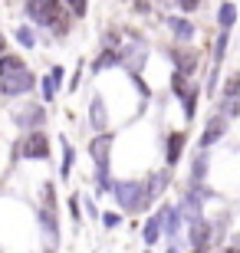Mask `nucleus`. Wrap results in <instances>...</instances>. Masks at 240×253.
<instances>
[{
	"instance_id": "obj_7",
	"label": "nucleus",
	"mask_w": 240,
	"mask_h": 253,
	"mask_svg": "<svg viewBox=\"0 0 240 253\" xmlns=\"http://www.w3.org/2000/svg\"><path fill=\"white\" fill-rule=\"evenodd\" d=\"M13 122L20 128H40V125L47 122V112H43V105H23L17 115H13Z\"/></svg>"
},
{
	"instance_id": "obj_18",
	"label": "nucleus",
	"mask_w": 240,
	"mask_h": 253,
	"mask_svg": "<svg viewBox=\"0 0 240 253\" xmlns=\"http://www.w3.org/2000/svg\"><path fill=\"white\" fill-rule=\"evenodd\" d=\"M217 23H221V30H231L234 23H237V7H234V3H221V10H217Z\"/></svg>"
},
{
	"instance_id": "obj_9",
	"label": "nucleus",
	"mask_w": 240,
	"mask_h": 253,
	"mask_svg": "<svg viewBox=\"0 0 240 253\" xmlns=\"http://www.w3.org/2000/svg\"><path fill=\"white\" fill-rule=\"evenodd\" d=\"M158 230H161V234H168V237H175L178 234V220H181V211H178V207H161V211H158Z\"/></svg>"
},
{
	"instance_id": "obj_26",
	"label": "nucleus",
	"mask_w": 240,
	"mask_h": 253,
	"mask_svg": "<svg viewBox=\"0 0 240 253\" xmlns=\"http://www.w3.org/2000/svg\"><path fill=\"white\" fill-rule=\"evenodd\" d=\"M224 95H240V76L227 79V85H224ZM224 95H221V99H224Z\"/></svg>"
},
{
	"instance_id": "obj_33",
	"label": "nucleus",
	"mask_w": 240,
	"mask_h": 253,
	"mask_svg": "<svg viewBox=\"0 0 240 253\" xmlns=\"http://www.w3.org/2000/svg\"><path fill=\"white\" fill-rule=\"evenodd\" d=\"M194 253H207V247H194Z\"/></svg>"
},
{
	"instance_id": "obj_29",
	"label": "nucleus",
	"mask_w": 240,
	"mask_h": 253,
	"mask_svg": "<svg viewBox=\"0 0 240 253\" xmlns=\"http://www.w3.org/2000/svg\"><path fill=\"white\" fill-rule=\"evenodd\" d=\"M102 224H105V227H119V224H122V217L115 214V211H105V214H102Z\"/></svg>"
},
{
	"instance_id": "obj_2",
	"label": "nucleus",
	"mask_w": 240,
	"mask_h": 253,
	"mask_svg": "<svg viewBox=\"0 0 240 253\" xmlns=\"http://www.w3.org/2000/svg\"><path fill=\"white\" fill-rule=\"evenodd\" d=\"M109 191L115 194L122 211H129V214H135V211H142V207L148 204V194H145V184H142V181H119V184H112Z\"/></svg>"
},
{
	"instance_id": "obj_35",
	"label": "nucleus",
	"mask_w": 240,
	"mask_h": 253,
	"mask_svg": "<svg viewBox=\"0 0 240 253\" xmlns=\"http://www.w3.org/2000/svg\"><path fill=\"white\" fill-rule=\"evenodd\" d=\"M227 253H240V250H227Z\"/></svg>"
},
{
	"instance_id": "obj_25",
	"label": "nucleus",
	"mask_w": 240,
	"mask_h": 253,
	"mask_svg": "<svg viewBox=\"0 0 240 253\" xmlns=\"http://www.w3.org/2000/svg\"><path fill=\"white\" fill-rule=\"evenodd\" d=\"M158 237H161V230H158V220L151 217V220L145 224V244H155Z\"/></svg>"
},
{
	"instance_id": "obj_31",
	"label": "nucleus",
	"mask_w": 240,
	"mask_h": 253,
	"mask_svg": "<svg viewBox=\"0 0 240 253\" xmlns=\"http://www.w3.org/2000/svg\"><path fill=\"white\" fill-rule=\"evenodd\" d=\"M197 3H201V0H178V7L185 10V13H194V10H197Z\"/></svg>"
},
{
	"instance_id": "obj_10",
	"label": "nucleus",
	"mask_w": 240,
	"mask_h": 253,
	"mask_svg": "<svg viewBox=\"0 0 240 253\" xmlns=\"http://www.w3.org/2000/svg\"><path fill=\"white\" fill-rule=\"evenodd\" d=\"M89 125H93L96 131H105V125H109V115H105V102H102L99 95H96L93 102H89Z\"/></svg>"
},
{
	"instance_id": "obj_16",
	"label": "nucleus",
	"mask_w": 240,
	"mask_h": 253,
	"mask_svg": "<svg viewBox=\"0 0 240 253\" xmlns=\"http://www.w3.org/2000/svg\"><path fill=\"white\" fill-rule=\"evenodd\" d=\"M165 184H168V171H158L155 178L148 181L145 184V194H148V204H151V201H155L158 194H161V191H165Z\"/></svg>"
},
{
	"instance_id": "obj_17",
	"label": "nucleus",
	"mask_w": 240,
	"mask_h": 253,
	"mask_svg": "<svg viewBox=\"0 0 240 253\" xmlns=\"http://www.w3.org/2000/svg\"><path fill=\"white\" fill-rule=\"evenodd\" d=\"M40 224H43L47 240H49V244H56V217H53V207H43V211H40Z\"/></svg>"
},
{
	"instance_id": "obj_27",
	"label": "nucleus",
	"mask_w": 240,
	"mask_h": 253,
	"mask_svg": "<svg viewBox=\"0 0 240 253\" xmlns=\"http://www.w3.org/2000/svg\"><path fill=\"white\" fill-rule=\"evenodd\" d=\"M66 7L73 10V17H86V0H66Z\"/></svg>"
},
{
	"instance_id": "obj_28",
	"label": "nucleus",
	"mask_w": 240,
	"mask_h": 253,
	"mask_svg": "<svg viewBox=\"0 0 240 253\" xmlns=\"http://www.w3.org/2000/svg\"><path fill=\"white\" fill-rule=\"evenodd\" d=\"M102 46H105V49H119V33H112V30H109V33L102 37Z\"/></svg>"
},
{
	"instance_id": "obj_8",
	"label": "nucleus",
	"mask_w": 240,
	"mask_h": 253,
	"mask_svg": "<svg viewBox=\"0 0 240 253\" xmlns=\"http://www.w3.org/2000/svg\"><path fill=\"white\" fill-rule=\"evenodd\" d=\"M224 131H227V115H214L211 122H207V128H204V135H201V148L217 145L224 138Z\"/></svg>"
},
{
	"instance_id": "obj_34",
	"label": "nucleus",
	"mask_w": 240,
	"mask_h": 253,
	"mask_svg": "<svg viewBox=\"0 0 240 253\" xmlns=\"http://www.w3.org/2000/svg\"><path fill=\"white\" fill-rule=\"evenodd\" d=\"M3 46H7V43H3V37H0V56H3Z\"/></svg>"
},
{
	"instance_id": "obj_30",
	"label": "nucleus",
	"mask_w": 240,
	"mask_h": 253,
	"mask_svg": "<svg viewBox=\"0 0 240 253\" xmlns=\"http://www.w3.org/2000/svg\"><path fill=\"white\" fill-rule=\"evenodd\" d=\"M66 148V161H63V178L66 174H69V168H73V148H69V145H63Z\"/></svg>"
},
{
	"instance_id": "obj_21",
	"label": "nucleus",
	"mask_w": 240,
	"mask_h": 253,
	"mask_svg": "<svg viewBox=\"0 0 240 253\" xmlns=\"http://www.w3.org/2000/svg\"><path fill=\"white\" fill-rule=\"evenodd\" d=\"M221 115H240V95H224L221 99Z\"/></svg>"
},
{
	"instance_id": "obj_13",
	"label": "nucleus",
	"mask_w": 240,
	"mask_h": 253,
	"mask_svg": "<svg viewBox=\"0 0 240 253\" xmlns=\"http://www.w3.org/2000/svg\"><path fill=\"white\" fill-rule=\"evenodd\" d=\"M181 148H185V131H171V135H168V148H165L168 165H175V161L181 158Z\"/></svg>"
},
{
	"instance_id": "obj_15",
	"label": "nucleus",
	"mask_w": 240,
	"mask_h": 253,
	"mask_svg": "<svg viewBox=\"0 0 240 253\" xmlns=\"http://www.w3.org/2000/svg\"><path fill=\"white\" fill-rule=\"evenodd\" d=\"M59 83H63V66H53V73L43 79V99H47V102L56 95V85Z\"/></svg>"
},
{
	"instance_id": "obj_20",
	"label": "nucleus",
	"mask_w": 240,
	"mask_h": 253,
	"mask_svg": "<svg viewBox=\"0 0 240 253\" xmlns=\"http://www.w3.org/2000/svg\"><path fill=\"white\" fill-rule=\"evenodd\" d=\"M115 63H119V49H105L93 63V73H102V69H109V66H115Z\"/></svg>"
},
{
	"instance_id": "obj_1",
	"label": "nucleus",
	"mask_w": 240,
	"mask_h": 253,
	"mask_svg": "<svg viewBox=\"0 0 240 253\" xmlns=\"http://www.w3.org/2000/svg\"><path fill=\"white\" fill-rule=\"evenodd\" d=\"M37 85L33 73L20 56H0V92L3 95H23Z\"/></svg>"
},
{
	"instance_id": "obj_5",
	"label": "nucleus",
	"mask_w": 240,
	"mask_h": 253,
	"mask_svg": "<svg viewBox=\"0 0 240 253\" xmlns=\"http://www.w3.org/2000/svg\"><path fill=\"white\" fill-rule=\"evenodd\" d=\"M145 56H148L145 43H129V46H125V53H119V63L125 66L129 73H139L142 66H145Z\"/></svg>"
},
{
	"instance_id": "obj_6",
	"label": "nucleus",
	"mask_w": 240,
	"mask_h": 253,
	"mask_svg": "<svg viewBox=\"0 0 240 253\" xmlns=\"http://www.w3.org/2000/svg\"><path fill=\"white\" fill-rule=\"evenodd\" d=\"M109 148H112V135H105V131H99L89 141V155H93L96 168H109Z\"/></svg>"
},
{
	"instance_id": "obj_23",
	"label": "nucleus",
	"mask_w": 240,
	"mask_h": 253,
	"mask_svg": "<svg viewBox=\"0 0 240 253\" xmlns=\"http://www.w3.org/2000/svg\"><path fill=\"white\" fill-rule=\"evenodd\" d=\"M181 105H185L188 119H194V109H197V89H188V92L181 95Z\"/></svg>"
},
{
	"instance_id": "obj_22",
	"label": "nucleus",
	"mask_w": 240,
	"mask_h": 253,
	"mask_svg": "<svg viewBox=\"0 0 240 253\" xmlns=\"http://www.w3.org/2000/svg\"><path fill=\"white\" fill-rule=\"evenodd\" d=\"M227 43H231V40H227V30H221V37H217V43H214V63L221 66V59L227 56Z\"/></svg>"
},
{
	"instance_id": "obj_32",
	"label": "nucleus",
	"mask_w": 240,
	"mask_h": 253,
	"mask_svg": "<svg viewBox=\"0 0 240 253\" xmlns=\"http://www.w3.org/2000/svg\"><path fill=\"white\" fill-rule=\"evenodd\" d=\"M135 10H139V13H148V10H151V3H148V0H135Z\"/></svg>"
},
{
	"instance_id": "obj_11",
	"label": "nucleus",
	"mask_w": 240,
	"mask_h": 253,
	"mask_svg": "<svg viewBox=\"0 0 240 253\" xmlns=\"http://www.w3.org/2000/svg\"><path fill=\"white\" fill-rule=\"evenodd\" d=\"M171 59H175L181 76H194V69H197V59H194V53H188V49H171Z\"/></svg>"
},
{
	"instance_id": "obj_4",
	"label": "nucleus",
	"mask_w": 240,
	"mask_h": 253,
	"mask_svg": "<svg viewBox=\"0 0 240 253\" xmlns=\"http://www.w3.org/2000/svg\"><path fill=\"white\" fill-rule=\"evenodd\" d=\"M17 155L20 158H49V138L43 131H33L17 145Z\"/></svg>"
},
{
	"instance_id": "obj_3",
	"label": "nucleus",
	"mask_w": 240,
	"mask_h": 253,
	"mask_svg": "<svg viewBox=\"0 0 240 253\" xmlns=\"http://www.w3.org/2000/svg\"><path fill=\"white\" fill-rule=\"evenodd\" d=\"M27 17L37 27H53V20L59 17V0H27Z\"/></svg>"
},
{
	"instance_id": "obj_14",
	"label": "nucleus",
	"mask_w": 240,
	"mask_h": 253,
	"mask_svg": "<svg viewBox=\"0 0 240 253\" xmlns=\"http://www.w3.org/2000/svg\"><path fill=\"white\" fill-rule=\"evenodd\" d=\"M181 211H185L188 224H194V220H201V197H197V191L185 197V204H181Z\"/></svg>"
},
{
	"instance_id": "obj_24",
	"label": "nucleus",
	"mask_w": 240,
	"mask_h": 253,
	"mask_svg": "<svg viewBox=\"0 0 240 253\" xmlns=\"http://www.w3.org/2000/svg\"><path fill=\"white\" fill-rule=\"evenodd\" d=\"M17 40H20V43H23V46H37V33H33V30H30V27H20L17 30Z\"/></svg>"
},
{
	"instance_id": "obj_12",
	"label": "nucleus",
	"mask_w": 240,
	"mask_h": 253,
	"mask_svg": "<svg viewBox=\"0 0 240 253\" xmlns=\"http://www.w3.org/2000/svg\"><path fill=\"white\" fill-rule=\"evenodd\" d=\"M168 20V27L175 30V37H178V43H188V40L194 37V23H188L185 17H165Z\"/></svg>"
},
{
	"instance_id": "obj_36",
	"label": "nucleus",
	"mask_w": 240,
	"mask_h": 253,
	"mask_svg": "<svg viewBox=\"0 0 240 253\" xmlns=\"http://www.w3.org/2000/svg\"><path fill=\"white\" fill-rule=\"evenodd\" d=\"M168 253H178V250H168Z\"/></svg>"
},
{
	"instance_id": "obj_19",
	"label": "nucleus",
	"mask_w": 240,
	"mask_h": 253,
	"mask_svg": "<svg viewBox=\"0 0 240 253\" xmlns=\"http://www.w3.org/2000/svg\"><path fill=\"white\" fill-rule=\"evenodd\" d=\"M191 174H194V184H201V181L207 178V148H201V155L194 158V168H191Z\"/></svg>"
}]
</instances>
